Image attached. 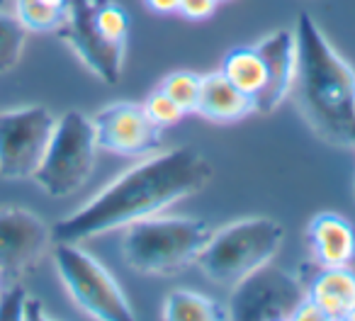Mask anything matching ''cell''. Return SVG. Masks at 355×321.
Here are the masks:
<instances>
[{
  "instance_id": "4",
  "label": "cell",
  "mask_w": 355,
  "mask_h": 321,
  "mask_svg": "<svg viewBox=\"0 0 355 321\" xmlns=\"http://www.w3.org/2000/svg\"><path fill=\"white\" fill-rule=\"evenodd\" d=\"M285 227L270 217H246L212 232L198 256V266L214 285L234 287L280 251Z\"/></svg>"
},
{
  "instance_id": "3",
  "label": "cell",
  "mask_w": 355,
  "mask_h": 321,
  "mask_svg": "<svg viewBox=\"0 0 355 321\" xmlns=\"http://www.w3.org/2000/svg\"><path fill=\"white\" fill-rule=\"evenodd\" d=\"M212 227L195 217H146L124 227L119 243L129 268L146 275H166L198 261Z\"/></svg>"
},
{
  "instance_id": "7",
  "label": "cell",
  "mask_w": 355,
  "mask_h": 321,
  "mask_svg": "<svg viewBox=\"0 0 355 321\" xmlns=\"http://www.w3.org/2000/svg\"><path fill=\"white\" fill-rule=\"evenodd\" d=\"M54 127L56 117L42 105L3 110L0 112V178H32L44 156Z\"/></svg>"
},
{
  "instance_id": "18",
  "label": "cell",
  "mask_w": 355,
  "mask_h": 321,
  "mask_svg": "<svg viewBox=\"0 0 355 321\" xmlns=\"http://www.w3.org/2000/svg\"><path fill=\"white\" fill-rule=\"evenodd\" d=\"M27 44V30L15 12L0 10V73L12 71L22 59Z\"/></svg>"
},
{
  "instance_id": "29",
  "label": "cell",
  "mask_w": 355,
  "mask_h": 321,
  "mask_svg": "<svg viewBox=\"0 0 355 321\" xmlns=\"http://www.w3.org/2000/svg\"><path fill=\"white\" fill-rule=\"evenodd\" d=\"M6 3H8V0H0V6H6Z\"/></svg>"
},
{
  "instance_id": "15",
  "label": "cell",
  "mask_w": 355,
  "mask_h": 321,
  "mask_svg": "<svg viewBox=\"0 0 355 321\" xmlns=\"http://www.w3.org/2000/svg\"><path fill=\"white\" fill-rule=\"evenodd\" d=\"M306 297L319 304L326 321L345 319L355 306V268L348 266H326L311 277Z\"/></svg>"
},
{
  "instance_id": "32",
  "label": "cell",
  "mask_w": 355,
  "mask_h": 321,
  "mask_svg": "<svg viewBox=\"0 0 355 321\" xmlns=\"http://www.w3.org/2000/svg\"><path fill=\"white\" fill-rule=\"evenodd\" d=\"M222 3H224V0H222Z\"/></svg>"
},
{
  "instance_id": "19",
  "label": "cell",
  "mask_w": 355,
  "mask_h": 321,
  "mask_svg": "<svg viewBox=\"0 0 355 321\" xmlns=\"http://www.w3.org/2000/svg\"><path fill=\"white\" fill-rule=\"evenodd\" d=\"M15 17L27 32H56L66 10L46 6L44 0H15Z\"/></svg>"
},
{
  "instance_id": "26",
  "label": "cell",
  "mask_w": 355,
  "mask_h": 321,
  "mask_svg": "<svg viewBox=\"0 0 355 321\" xmlns=\"http://www.w3.org/2000/svg\"><path fill=\"white\" fill-rule=\"evenodd\" d=\"M144 3L158 15H178V8H180V0H144Z\"/></svg>"
},
{
  "instance_id": "22",
  "label": "cell",
  "mask_w": 355,
  "mask_h": 321,
  "mask_svg": "<svg viewBox=\"0 0 355 321\" xmlns=\"http://www.w3.org/2000/svg\"><path fill=\"white\" fill-rule=\"evenodd\" d=\"M144 112L148 114V119H151L153 124H156L158 129H166V127H173V124H178L180 119L185 117V112L180 107H178L175 103H173L171 98H168L166 93H163L161 88L153 90L151 95H148L146 100H144Z\"/></svg>"
},
{
  "instance_id": "11",
  "label": "cell",
  "mask_w": 355,
  "mask_h": 321,
  "mask_svg": "<svg viewBox=\"0 0 355 321\" xmlns=\"http://www.w3.org/2000/svg\"><path fill=\"white\" fill-rule=\"evenodd\" d=\"M51 243V229L40 214L22 207H0V272L22 275L40 263Z\"/></svg>"
},
{
  "instance_id": "10",
  "label": "cell",
  "mask_w": 355,
  "mask_h": 321,
  "mask_svg": "<svg viewBox=\"0 0 355 321\" xmlns=\"http://www.w3.org/2000/svg\"><path fill=\"white\" fill-rule=\"evenodd\" d=\"M93 127L98 148L119 156H148L161 146V129L148 119L144 105L112 103L95 112Z\"/></svg>"
},
{
  "instance_id": "2",
  "label": "cell",
  "mask_w": 355,
  "mask_h": 321,
  "mask_svg": "<svg viewBox=\"0 0 355 321\" xmlns=\"http://www.w3.org/2000/svg\"><path fill=\"white\" fill-rule=\"evenodd\" d=\"M297 110L314 134L334 146H355V73L309 12L295 25Z\"/></svg>"
},
{
  "instance_id": "24",
  "label": "cell",
  "mask_w": 355,
  "mask_h": 321,
  "mask_svg": "<svg viewBox=\"0 0 355 321\" xmlns=\"http://www.w3.org/2000/svg\"><path fill=\"white\" fill-rule=\"evenodd\" d=\"M219 6H222V0H180L178 15H183L190 22H202L209 20Z\"/></svg>"
},
{
  "instance_id": "31",
  "label": "cell",
  "mask_w": 355,
  "mask_h": 321,
  "mask_svg": "<svg viewBox=\"0 0 355 321\" xmlns=\"http://www.w3.org/2000/svg\"><path fill=\"white\" fill-rule=\"evenodd\" d=\"M0 275H3V272H0Z\"/></svg>"
},
{
  "instance_id": "16",
  "label": "cell",
  "mask_w": 355,
  "mask_h": 321,
  "mask_svg": "<svg viewBox=\"0 0 355 321\" xmlns=\"http://www.w3.org/2000/svg\"><path fill=\"white\" fill-rule=\"evenodd\" d=\"M222 71L241 93L256 98L266 83V64L263 56L258 54L256 44L253 46H234L222 59Z\"/></svg>"
},
{
  "instance_id": "17",
  "label": "cell",
  "mask_w": 355,
  "mask_h": 321,
  "mask_svg": "<svg viewBox=\"0 0 355 321\" xmlns=\"http://www.w3.org/2000/svg\"><path fill=\"white\" fill-rule=\"evenodd\" d=\"M166 321H222L229 319V311L219 302L190 290H173L163 302Z\"/></svg>"
},
{
  "instance_id": "6",
  "label": "cell",
  "mask_w": 355,
  "mask_h": 321,
  "mask_svg": "<svg viewBox=\"0 0 355 321\" xmlns=\"http://www.w3.org/2000/svg\"><path fill=\"white\" fill-rule=\"evenodd\" d=\"M54 266L71 300L98 321H132L134 309L119 282L95 256L69 241H54Z\"/></svg>"
},
{
  "instance_id": "23",
  "label": "cell",
  "mask_w": 355,
  "mask_h": 321,
  "mask_svg": "<svg viewBox=\"0 0 355 321\" xmlns=\"http://www.w3.org/2000/svg\"><path fill=\"white\" fill-rule=\"evenodd\" d=\"M30 300L22 285H12L10 290H0V321H17L25 319V304Z\"/></svg>"
},
{
  "instance_id": "25",
  "label": "cell",
  "mask_w": 355,
  "mask_h": 321,
  "mask_svg": "<svg viewBox=\"0 0 355 321\" xmlns=\"http://www.w3.org/2000/svg\"><path fill=\"white\" fill-rule=\"evenodd\" d=\"M290 319L292 321H326V316H324V311L319 309L316 302H311L309 297H304V300L297 304V309L292 311Z\"/></svg>"
},
{
  "instance_id": "21",
  "label": "cell",
  "mask_w": 355,
  "mask_h": 321,
  "mask_svg": "<svg viewBox=\"0 0 355 321\" xmlns=\"http://www.w3.org/2000/svg\"><path fill=\"white\" fill-rule=\"evenodd\" d=\"M95 22L112 42L127 44L129 35V15L112 0H95Z\"/></svg>"
},
{
  "instance_id": "30",
  "label": "cell",
  "mask_w": 355,
  "mask_h": 321,
  "mask_svg": "<svg viewBox=\"0 0 355 321\" xmlns=\"http://www.w3.org/2000/svg\"><path fill=\"white\" fill-rule=\"evenodd\" d=\"M353 195H355V190H353Z\"/></svg>"
},
{
  "instance_id": "14",
  "label": "cell",
  "mask_w": 355,
  "mask_h": 321,
  "mask_svg": "<svg viewBox=\"0 0 355 321\" xmlns=\"http://www.w3.org/2000/svg\"><path fill=\"white\" fill-rule=\"evenodd\" d=\"M256 112V103L251 95L241 93L222 71L202 76L200 88L198 114L217 124H232Z\"/></svg>"
},
{
  "instance_id": "9",
  "label": "cell",
  "mask_w": 355,
  "mask_h": 321,
  "mask_svg": "<svg viewBox=\"0 0 355 321\" xmlns=\"http://www.w3.org/2000/svg\"><path fill=\"white\" fill-rule=\"evenodd\" d=\"M83 66L105 83H117L124 69L127 44L112 42L95 22V0H69L66 17L56 30Z\"/></svg>"
},
{
  "instance_id": "13",
  "label": "cell",
  "mask_w": 355,
  "mask_h": 321,
  "mask_svg": "<svg viewBox=\"0 0 355 321\" xmlns=\"http://www.w3.org/2000/svg\"><path fill=\"white\" fill-rule=\"evenodd\" d=\"M306 243L321 268L348 266L355 258V229L336 212H321L306 227Z\"/></svg>"
},
{
  "instance_id": "27",
  "label": "cell",
  "mask_w": 355,
  "mask_h": 321,
  "mask_svg": "<svg viewBox=\"0 0 355 321\" xmlns=\"http://www.w3.org/2000/svg\"><path fill=\"white\" fill-rule=\"evenodd\" d=\"M25 319H44V311H42V302L30 297L25 304Z\"/></svg>"
},
{
  "instance_id": "20",
  "label": "cell",
  "mask_w": 355,
  "mask_h": 321,
  "mask_svg": "<svg viewBox=\"0 0 355 321\" xmlns=\"http://www.w3.org/2000/svg\"><path fill=\"white\" fill-rule=\"evenodd\" d=\"M200 88H202V76L193 73V71H175V73L166 76L161 83L163 93L183 110L185 114L198 112Z\"/></svg>"
},
{
  "instance_id": "28",
  "label": "cell",
  "mask_w": 355,
  "mask_h": 321,
  "mask_svg": "<svg viewBox=\"0 0 355 321\" xmlns=\"http://www.w3.org/2000/svg\"><path fill=\"white\" fill-rule=\"evenodd\" d=\"M343 321H355V306L348 311V314H345V319H343Z\"/></svg>"
},
{
  "instance_id": "1",
  "label": "cell",
  "mask_w": 355,
  "mask_h": 321,
  "mask_svg": "<svg viewBox=\"0 0 355 321\" xmlns=\"http://www.w3.org/2000/svg\"><path fill=\"white\" fill-rule=\"evenodd\" d=\"M209 180L212 166L198 148L180 146L148 153L141 164L124 171L83 207L61 219L51 229V241L80 243L124 229L200 193Z\"/></svg>"
},
{
  "instance_id": "5",
  "label": "cell",
  "mask_w": 355,
  "mask_h": 321,
  "mask_svg": "<svg viewBox=\"0 0 355 321\" xmlns=\"http://www.w3.org/2000/svg\"><path fill=\"white\" fill-rule=\"evenodd\" d=\"M98 139L93 119L78 110L61 114L37 166L35 180L49 198H69L85 185L95 168Z\"/></svg>"
},
{
  "instance_id": "8",
  "label": "cell",
  "mask_w": 355,
  "mask_h": 321,
  "mask_svg": "<svg viewBox=\"0 0 355 321\" xmlns=\"http://www.w3.org/2000/svg\"><path fill=\"white\" fill-rule=\"evenodd\" d=\"M229 319L236 321H280L290 319L306 290L292 272L266 263L232 287Z\"/></svg>"
},
{
  "instance_id": "12",
  "label": "cell",
  "mask_w": 355,
  "mask_h": 321,
  "mask_svg": "<svg viewBox=\"0 0 355 321\" xmlns=\"http://www.w3.org/2000/svg\"><path fill=\"white\" fill-rule=\"evenodd\" d=\"M258 54L266 64V83L261 93L253 98L256 112L270 114L280 107L282 100L290 95L297 73V44L292 30H277L256 44Z\"/></svg>"
}]
</instances>
